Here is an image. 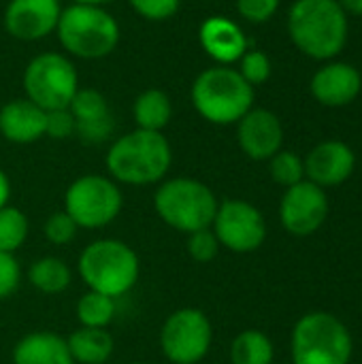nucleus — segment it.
Wrapping results in <instances>:
<instances>
[{
	"mask_svg": "<svg viewBox=\"0 0 362 364\" xmlns=\"http://www.w3.org/2000/svg\"><path fill=\"white\" fill-rule=\"evenodd\" d=\"M173 164V149L162 132L132 130L115 139L107 151L111 177L126 186H151L166 177Z\"/></svg>",
	"mask_w": 362,
	"mask_h": 364,
	"instance_id": "f257e3e1",
	"label": "nucleus"
},
{
	"mask_svg": "<svg viewBox=\"0 0 362 364\" xmlns=\"http://www.w3.org/2000/svg\"><path fill=\"white\" fill-rule=\"evenodd\" d=\"M288 34L314 60H331L346 47L348 13L339 0H297L288 13Z\"/></svg>",
	"mask_w": 362,
	"mask_h": 364,
	"instance_id": "f03ea898",
	"label": "nucleus"
},
{
	"mask_svg": "<svg viewBox=\"0 0 362 364\" xmlns=\"http://www.w3.org/2000/svg\"><path fill=\"white\" fill-rule=\"evenodd\" d=\"M196 113L215 126L237 124L254 107V87L233 66H209L190 87Z\"/></svg>",
	"mask_w": 362,
	"mask_h": 364,
	"instance_id": "7ed1b4c3",
	"label": "nucleus"
},
{
	"mask_svg": "<svg viewBox=\"0 0 362 364\" xmlns=\"http://www.w3.org/2000/svg\"><path fill=\"white\" fill-rule=\"evenodd\" d=\"M55 34L64 51L81 60L107 58L122 38L117 19L105 6L79 2L62 9Z\"/></svg>",
	"mask_w": 362,
	"mask_h": 364,
	"instance_id": "20e7f679",
	"label": "nucleus"
},
{
	"mask_svg": "<svg viewBox=\"0 0 362 364\" xmlns=\"http://www.w3.org/2000/svg\"><path fill=\"white\" fill-rule=\"evenodd\" d=\"M77 269L90 290L117 299L139 282L141 262L137 252L124 241L100 239L81 252Z\"/></svg>",
	"mask_w": 362,
	"mask_h": 364,
	"instance_id": "39448f33",
	"label": "nucleus"
},
{
	"mask_svg": "<svg viewBox=\"0 0 362 364\" xmlns=\"http://www.w3.org/2000/svg\"><path fill=\"white\" fill-rule=\"evenodd\" d=\"M218 205L213 190L192 177L166 179L154 196V207L162 222L186 235L211 228Z\"/></svg>",
	"mask_w": 362,
	"mask_h": 364,
	"instance_id": "423d86ee",
	"label": "nucleus"
},
{
	"mask_svg": "<svg viewBox=\"0 0 362 364\" xmlns=\"http://www.w3.org/2000/svg\"><path fill=\"white\" fill-rule=\"evenodd\" d=\"M294 364H350L352 335L348 326L329 311L305 314L292 331Z\"/></svg>",
	"mask_w": 362,
	"mask_h": 364,
	"instance_id": "0eeeda50",
	"label": "nucleus"
},
{
	"mask_svg": "<svg viewBox=\"0 0 362 364\" xmlns=\"http://www.w3.org/2000/svg\"><path fill=\"white\" fill-rule=\"evenodd\" d=\"M23 92L43 111L68 109L79 92V73L73 60L58 51L34 55L23 70Z\"/></svg>",
	"mask_w": 362,
	"mask_h": 364,
	"instance_id": "6e6552de",
	"label": "nucleus"
},
{
	"mask_svg": "<svg viewBox=\"0 0 362 364\" xmlns=\"http://www.w3.org/2000/svg\"><path fill=\"white\" fill-rule=\"evenodd\" d=\"M122 207V190L102 175H83L64 194V211L79 228H102L119 215Z\"/></svg>",
	"mask_w": 362,
	"mask_h": 364,
	"instance_id": "1a4fd4ad",
	"label": "nucleus"
},
{
	"mask_svg": "<svg viewBox=\"0 0 362 364\" xmlns=\"http://www.w3.org/2000/svg\"><path fill=\"white\" fill-rule=\"evenodd\" d=\"M213 331L207 314L194 307L171 314L160 331V346L173 364L201 363L211 348Z\"/></svg>",
	"mask_w": 362,
	"mask_h": 364,
	"instance_id": "9d476101",
	"label": "nucleus"
},
{
	"mask_svg": "<svg viewBox=\"0 0 362 364\" xmlns=\"http://www.w3.org/2000/svg\"><path fill=\"white\" fill-rule=\"evenodd\" d=\"M211 226L220 245L237 254L256 252L267 239V222L247 200L233 198L218 205Z\"/></svg>",
	"mask_w": 362,
	"mask_h": 364,
	"instance_id": "9b49d317",
	"label": "nucleus"
},
{
	"mask_svg": "<svg viewBox=\"0 0 362 364\" xmlns=\"http://www.w3.org/2000/svg\"><path fill=\"white\" fill-rule=\"evenodd\" d=\"M329 218V196L324 188L309 179L286 188L280 203L282 226L294 237H309L322 228Z\"/></svg>",
	"mask_w": 362,
	"mask_h": 364,
	"instance_id": "f8f14e48",
	"label": "nucleus"
},
{
	"mask_svg": "<svg viewBox=\"0 0 362 364\" xmlns=\"http://www.w3.org/2000/svg\"><path fill=\"white\" fill-rule=\"evenodd\" d=\"M60 13V0H9L2 23L13 38L34 43L55 32Z\"/></svg>",
	"mask_w": 362,
	"mask_h": 364,
	"instance_id": "ddd939ff",
	"label": "nucleus"
},
{
	"mask_svg": "<svg viewBox=\"0 0 362 364\" xmlns=\"http://www.w3.org/2000/svg\"><path fill=\"white\" fill-rule=\"evenodd\" d=\"M75 119V136L85 145H100L115 132V117L107 96L92 87H79L68 105Z\"/></svg>",
	"mask_w": 362,
	"mask_h": 364,
	"instance_id": "4468645a",
	"label": "nucleus"
},
{
	"mask_svg": "<svg viewBox=\"0 0 362 364\" xmlns=\"http://www.w3.org/2000/svg\"><path fill=\"white\" fill-rule=\"evenodd\" d=\"M237 141L252 160H271L284 143V126L269 109H250L237 122Z\"/></svg>",
	"mask_w": 362,
	"mask_h": 364,
	"instance_id": "2eb2a0df",
	"label": "nucleus"
},
{
	"mask_svg": "<svg viewBox=\"0 0 362 364\" xmlns=\"http://www.w3.org/2000/svg\"><path fill=\"white\" fill-rule=\"evenodd\" d=\"M303 164L305 177L312 183L320 188H333L352 177L356 168V156L344 141H324L307 154Z\"/></svg>",
	"mask_w": 362,
	"mask_h": 364,
	"instance_id": "dca6fc26",
	"label": "nucleus"
},
{
	"mask_svg": "<svg viewBox=\"0 0 362 364\" xmlns=\"http://www.w3.org/2000/svg\"><path fill=\"white\" fill-rule=\"evenodd\" d=\"M198 43L203 51L218 64L230 66L247 51V36L241 26L224 15L207 17L198 28Z\"/></svg>",
	"mask_w": 362,
	"mask_h": 364,
	"instance_id": "f3484780",
	"label": "nucleus"
},
{
	"mask_svg": "<svg viewBox=\"0 0 362 364\" xmlns=\"http://www.w3.org/2000/svg\"><path fill=\"white\" fill-rule=\"evenodd\" d=\"M312 96L324 107H346L361 94L362 77L348 62H329L312 77Z\"/></svg>",
	"mask_w": 362,
	"mask_h": 364,
	"instance_id": "a211bd4d",
	"label": "nucleus"
},
{
	"mask_svg": "<svg viewBox=\"0 0 362 364\" xmlns=\"http://www.w3.org/2000/svg\"><path fill=\"white\" fill-rule=\"evenodd\" d=\"M47 111L28 98H15L0 109V134L17 145H28L45 136Z\"/></svg>",
	"mask_w": 362,
	"mask_h": 364,
	"instance_id": "6ab92c4d",
	"label": "nucleus"
},
{
	"mask_svg": "<svg viewBox=\"0 0 362 364\" xmlns=\"http://www.w3.org/2000/svg\"><path fill=\"white\" fill-rule=\"evenodd\" d=\"M13 364H75L66 339L38 331L26 335L13 350Z\"/></svg>",
	"mask_w": 362,
	"mask_h": 364,
	"instance_id": "aec40b11",
	"label": "nucleus"
},
{
	"mask_svg": "<svg viewBox=\"0 0 362 364\" xmlns=\"http://www.w3.org/2000/svg\"><path fill=\"white\" fill-rule=\"evenodd\" d=\"M132 119L137 128L149 132H162L173 119V102L164 90L149 87L141 92L132 102Z\"/></svg>",
	"mask_w": 362,
	"mask_h": 364,
	"instance_id": "412c9836",
	"label": "nucleus"
},
{
	"mask_svg": "<svg viewBox=\"0 0 362 364\" xmlns=\"http://www.w3.org/2000/svg\"><path fill=\"white\" fill-rule=\"evenodd\" d=\"M68 352L75 363L105 364L113 354V337L105 328H77L66 339Z\"/></svg>",
	"mask_w": 362,
	"mask_h": 364,
	"instance_id": "4be33fe9",
	"label": "nucleus"
},
{
	"mask_svg": "<svg viewBox=\"0 0 362 364\" xmlns=\"http://www.w3.org/2000/svg\"><path fill=\"white\" fill-rule=\"evenodd\" d=\"M28 279L36 290H41L45 294H60L70 286L73 273L62 258L45 256L30 267Z\"/></svg>",
	"mask_w": 362,
	"mask_h": 364,
	"instance_id": "5701e85b",
	"label": "nucleus"
},
{
	"mask_svg": "<svg viewBox=\"0 0 362 364\" xmlns=\"http://www.w3.org/2000/svg\"><path fill=\"white\" fill-rule=\"evenodd\" d=\"M275 358V348L271 339L256 331H243L241 335L235 337L230 346V360L233 364H273Z\"/></svg>",
	"mask_w": 362,
	"mask_h": 364,
	"instance_id": "b1692460",
	"label": "nucleus"
},
{
	"mask_svg": "<svg viewBox=\"0 0 362 364\" xmlns=\"http://www.w3.org/2000/svg\"><path fill=\"white\" fill-rule=\"evenodd\" d=\"M77 318H79L81 326L105 328L115 318V299L90 290L77 303Z\"/></svg>",
	"mask_w": 362,
	"mask_h": 364,
	"instance_id": "393cba45",
	"label": "nucleus"
},
{
	"mask_svg": "<svg viewBox=\"0 0 362 364\" xmlns=\"http://www.w3.org/2000/svg\"><path fill=\"white\" fill-rule=\"evenodd\" d=\"M28 237V218L15 207L0 209V252H17Z\"/></svg>",
	"mask_w": 362,
	"mask_h": 364,
	"instance_id": "a878e982",
	"label": "nucleus"
},
{
	"mask_svg": "<svg viewBox=\"0 0 362 364\" xmlns=\"http://www.w3.org/2000/svg\"><path fill=\"white\" fill-rule=\"evenodd\" d=\"M269 171H271L273 181L284 186V188L297 186L299 181L305 179V164L294 151H282L280 149L269 160Z\"/></svg>",
	"mask_w": 362,
	"mask_h": 364,
	"instance_id": "bb28decb",
	"label": "nucleus"
},
{
	"mask_svg": "<svg viewBox=\"0 0 362 364\" xmlns=\"http://www.w3.org/2000/svg\"><path fill=\"white\" fill-rule=\"evenodd\" d=\"M239 75L252 85V87H256V85H262V83H267L269 81V77H271V60H269V55L265 53V51H260V49H247L243 55H241V60H239Z\"/></svg>",
	"mask_w": 362,
	"mask_h": 364,
	"instance_id": "cd10ccee",
	"label": "nucleus"
},
{
	"mask_svg": "<svg viewBox=\"0 0 362 364\" xmlns=\"http://www.w3.org/2000/svg\"><path fill=\"white\" fill-rule=\"evenodd\" d=\"M132 11L147 21H166L177 15L181 0H128Z\"/></svg>",
	"mask_w": 362,
	"mask_h": 364,
	"instance_id": "c85d7f7f",
	"label": "nucleus"
},
{
	"mask_svg": "<svg viewBox=\"0 0 362 364\" xmlns=\"http://www.w3.org/2000/svg\"><path fill=\"white\" fill-rule=\"evenodd\" d=\"M43 230H45V237H47L49 243H53V245H66V243H70L77 237L79 226L73 222V218L66 211H60V213L49 215V220L45 222V228Z\"/></svg>",
	"mask_w": 362,
	"mask_h": 364,
	"instance_id": "c756f323",
	"label": "nucleus"
},
{
	"mask_svg": "<svg viewBox=\"0 0 362 364\" xmlns=\"http://www.w3.org/2000/svg\"><path fill=\"white\" fill-rule=\"evenodd\" d=\"M220 252V241L213 235V230L203 228L192 235H188V254L196 262H211Z\"/></svg>",
	"mask_w": 362,
	"mask_h": 364,
	"instance_id": "7c9ffc66",
	"label": "nucleus"
},
{
	"mask_svg": "<svg viewBox=\"0 0 362 364\" xmlns=\"http://www.w3.org/2000/svg\"><path fill=\"white\" fill-rule=\"evenodd\" d=\"M280 9V0H237L239 15L250 23L269 21Z\"/></svg>",
	"mask_w": 362,
	"mask_h": 364,
	"instance_id": "2f4dec72",
	"label": "nucleus"
},
{
	"mask_svg": "<svg viewBox=\"0 0 362 364\" xmlns=\"http://www.w3.org/2000/svg\"><path fill=\"white\" fill-rule=\"evenodd\" d=\"M21 279V271H19V262L15 260L13 254L0 252V301L11 296Z\"/></svg>",
	"mask_w": 362,
	"mask_h": 364,
	"instance_id": "473e14b6",
	"label": "nucleus"
},
{
	"mask_svg": "<svg viewBox=\"0 0 362 364\" xmlns=\"http://www.w3.org/2000/svg\"><path fill=\"white\" fill-rule=\"evenodd\" d=\"M75 134V119L68 109H55L47 111V128L45 136L51 139H68Z\"/></svg>",
	"mask_w": 362,
	"mask_h": 364,
	"instance_id": "72a5a7b5",
	"label": "nucleus"
},
{
	"mask_svg": "<svg viewBox=\"0 0 362 364\" xmlns=\"http://www.w3.org/2000/svg\"><path fill=\"white\" fill-rule=\"evenodd\" d=\"M9 196H11V181H9L6 173L0 168V209H2V207H6Z\"/></svg>",
	"mask_w": 362,
	"mask_h": 364,
	"instance_id": "f704fd0d",
	"label": "nucleus"
},
{
	"mask_svg": "<svg viewBox=\"0 0 362 364\" xmlns=\"http://www.w3.org/2000/svg\"><path fill=\"white\" fill-rule=\"evenodd\" d=\"M339 4L346 13L362 17V0H339Z\"/></svg>",
	"mask_w": 362,
	"mask_h": 364,
	"instance_id": "c9c22d12",
	"label": "nucleus"
},
{
	"mask_svg": "<svg viewBox=\"0 0 362 364\" xmlns=\"http://www.w3.org/2000/svg\"><path fill=\"white\" fill-rule=\"evenodd\" d=\"M73 2H79V4H94V6H105V4H111L115 0H73Z\"/></svg>",
	"mask_w": 362,
	"mask_h": 364,
	"instance_id": "e433bc0d",
	"label": "nucleus"
},
{
	"mask_svg": "<svg viewBox=\"0 0 362 364\" xmlns=\"http://www.w3.org/2000/svg\"><path fill=\"white\" fill-rule=\"evenodd\" d=\"M132 364H143V363H132Z\"/></svg>",
	"mask_w": 362,
	"mask_h": 364,
	"instance_id": "4c0bfd02",
	"label": "nucleus"
}]
</instances>
